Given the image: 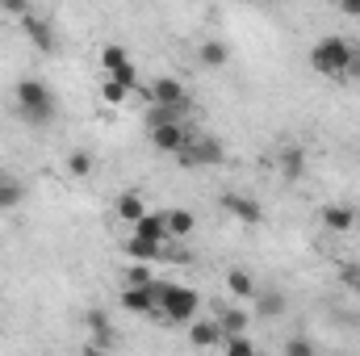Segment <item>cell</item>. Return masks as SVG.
Masks as SVG:
<instances>
[{
    "mask_svg": "<svg viewBox=\"0 0 360 356\" xmlns=\"http://www.w3.org/2000/svg\"><path fill=\"white\" fill-rule=\"evenodd\" d=\"M352 59H356V51H352V42L340 38V34H327V38L314 42V51H310V63H314V72H323V76H348Z\"/></svg>",
    "mask_w": 360,
    "mask_h": 356,
    "instance_id": "6da1fadb",
    "label": "cell"
},
{
    "mask_svg": "<svg viewBox=\"0 0 360 356\" xmlns=\"http://www.w3.org/2000/svg\"><path fill=\"white\" fill-rule=\"evenodd\" d=\"M17 109H21V117L30 126H46L55 117V92L42 80H21L17 84Z\"/></svg>",
    "mask_w": 360,
    "mask_h": 356,
    "instance_id": "7a4b0ae2",
    "label": "cell"
},
{
    "mask_svg": "<svg viewBox=\"0 0 360 356\" xmlns=\"http://www.w3.org/2000/svg\"><path fill=\"white\" fill-rule=\"evenodd\" d=\"M180 168H205V164H222V143L214 134H188V143L176 151Z\"/></svg>",
    "mask_w": 360,
    "mask_h": 356,
    "instance_id": "3957f363",
    "label": "cell"
},
{
    "mask_svg": "<svg viewBox=\"0 0 360 356\" xmlns=\"http://www.w3.org/2000/svg\"><path fill=\"white\" fill-rule=\"evenodd\" d=\"M197 306H201L197 289H188V285H160V310H164V319L188 323L197 314Z\"/></svg>",
    "mask_w": 360,
    "mask_h": 356,
    "instance_id": "277c9868",
    "label": "cell"
},
{
    "mask_svg": "<svg viewBox=\"0 0 360 356\" xmlns=\"http://www.w3.org/2000/svg\"><path fill=\"white\" fill-rule=\"evenodd\" d=\"M101 63H105L109 80H113V84H122L126 92L143 89V84H139V72H134V63L126 59V51H122V46H105V51H101Z\"/></svg>",
    "mask_w": 360,
    "mask_h": 356,
    "instance_id": "5b68a950",
    "label": "cell"
},
{
    "mask_svg": "<svg viewBox=\"0 0 360 356\" xmlns=\"http://www.w3.org/2000/svg\"><path fill=\"white\" fill-rule=\"evenodd\" d=\"M151 105H164V109H184L188 113V92H184V84L180 80H172V76H160L155 84H151Z\"/></svg>",
    "mask_w": 360,
    "mask_h": 356,
    "instance_id": "8992f818",
    "label": "cell"
},
{
    "mask_svg": "<svg viewBox=\"0 0 360 356\" xmlns=\"http://www.w3.org/2000/svg\"><path fill=\"white\" fill-rule=\"evenodd\" d=\"M122 306L130 310V314H151V310H160V281L155 285H147V289H122Z\"/></svg>",
    "mask_w": 360,
    "mask_h": 356,
    "instance_id": "52a82bcc",
    "label": "cell"
},
{
    "mask_svg": "<svg viewBox=\"0 0 360 356\" xmlns=\"http://www.w3.org/2000/svg\"><path fill=\"white\" fill-rule=\"evenodd\" d=\"M222 210H226V214H235V218H239V222H248V227H256V222L264 218V210H260L252 197H239V193H226V197H222Z\"/></svg>",
    "mask_w": 360,
    "mask_h": 356,
    "instance_id": "ba28073f",
    "label": "cell"
},
{
    "mask_svg": "<svg viewBox=\"0 0 360 356\" xmlns=\"http://www.w3.org/2000/svg\"><path fill=\"white\" fill-rule=\"evenodd\" d=\"M188 134H193V126H160V130H151V143L160 147V151H168V155H176L180 147L188 143Z\"/></svg>",
    "mask_w": 360,
    "mask_h": 356,
    "instance_id": "9c48e42d",
    "label": "cell"
},
{
    "mask_svg": "<svg viewBox=\"0 0 360 356\" xmlns=\"http://www.w3.org/2000/svg\"><path fill=\"white\" fill-rule=\"evenodd\" d=\"M214 323L222 327V340H231V336H243V331H248V314H243V310H235V306H218V310H214Z\"/></svg>",
    "mask_w": 360,
    "mask_h": 356,
    "instance_id": "30bf717a",
    "label": "cell"
},
{
    "mask_svg": "<svg viewBox=\"0 0 360 356\" xmlns=\"http://www.w3.org/2000/svg\"><path fill=\"white\" fill-rule=\"evenodd\" d=\"M323 227L335 231V235H348V231L356 227V214H352L348 205H323Z\"/></svg>",
    "mask_w": 360,
    "mask_h": 356,
    "instance_id": "8fae6325",
    "label": "cell"
},
{
    "mask_svg": "<svg viewBox=\"0 0 360 356\" xmlns=\"http://www.w3.org/2000/svg\"><path fill=\"white\" fill-rule=\"evenodd\" d=\"M134 239H147V243H164V239H168V214H147V218L134 227Z\"/></svg>",
    "mask_w": 360,
    "mask_h": 356,
    "instance_id": "7c38bea8",
    "label": "cell"
},
{
    "mask_svg": "<svg viewBox=\"0 0 360 356\" xmlns=\"http://www.w3.org/2000/svg\"><path fill=\"white\" fill-rule=\"evenodd\" d=\"M226 289H231L239 302H256V293H260L248 268H231V272H226Z\"/></svg>",
    "mask_w": 360,
    "mask_h": 356,
    "instance_id": "4fadbf2b",
    "label": "cell"
},
{
    "mask_svg": "<svg viewBox=\"0 0 360 356\" xmlns=\"http://www.w3.org/2000/svg\"><path fill=\"white\" fill-rule=\"evenodd\" d=\"M84 323H89L92 344H96V348H113V327H109V314H105V310H89Z\"/></svg>",
    "mask_w": 360,
    "mask_h": 356,
    "instance_id": "5bb4252c",
    "label": "cell"
},
{
    "mask_svg": "<svg viewBox=\"0 0 360 356\" xmlns=\"http://www.w3.org/2000/svg\"><path fill=\"white\" fill-rule=\"evenodd\" d=\"M188 340H193V348H214V344H222V327L214 319H201L188 327Z\"/></svg>",
    "mask_w": 360,
    "mask_h": 356,
    "instance_id": "9a60e30c",
    "label": "cell"
},
{
    "mask_svg": "<svg viewBox=\"0 0 360 356\" xmlns=\"http://www.w3.org/2000/svg\"><path fill=\"white\" fill-rule=\"evenodd\" d=\"M117 218H122V222H130V227H139V222L147 218V201H143L139 193H126V197H117Z\"/></svg>",
    "mask_w": 360,
    "mask_h": 356,
    "instance_id": "2e32d148",
    "label": "cell"
},
{
    "mask_svg": "<svg viewBox=\"0 0 360 356\" xmlns=\"http://www.w3.org/2000/svg\"><path fill=\"white\" fill-rule=\"evenodd\" d=\"M25 34H30V42H34L38 51H55V34H51V25H46V21L25 17Z\"/></svg>",
    "mask_w": 360,
    "mask_h": 356,
    "instance_id": "e0dca14e",
    "label": "cell"
},
{
    "mask_svg": "<svg viewBox=\"0 0 360 356\" xmlns=\"http://www.w3.org/2000/svg\"><path fill=\"white\" fill-rule=\"evenodd\" d=\"M281 172L289 180H297L306 172V151L302 147H281Z\"/></svg>",
    "mask_w": 360,
    "mask_h": 356,
    "instance_id": "ac0fdd59",
    "label": "cell"
},
{
    "mask_svg": "<svg viewBox=\"0 0 360 356\" xmlns=\"http://www.w3.org/2000/svg\"><path fill=\"white\" fill-rule=\"evenodd\" d=\"M180 122H184V109H164V105H151V109H147V130L180 126Z\"/></svg>",
    "mask_w": 360,
    "mask_h": 356,
    "instance_id": "d6986e66",
    "label": "cell"
},
{
    "mask_svg": "<svg viewBox=\"0 0 360 356\" xmlns=\"http://www.w3.org/2000/svg\"><path fill=\"white\" fill-rule=\"evenodd\" d=\"M256 310L272 319V314H285V293L281 289H264V293H256Z\"/></svg>",
    "mask_w": 360,
    "mask_h": 356,
    "instance_id": "ffe728a7",
    "label": "cell"
},
{
    "mask_svg": "<svg viewBox=\"0 0 360 356\" xmlns=\"http://www.w3.org/2000/svg\"><path fill=\"white\" fill-rule=\"evenodd\" d=\"M126 256H130L134 265H151V260L160 256V243H147V239H130V243H126Z\"/></svg>",
    "mask_w": 360,
    "mask_h": 356,
    "instance_id": "44dd1931",
    "label": "cell"
},
{
    "mask_svg": "<svg viewBox=\"0 0 360 356\" xmlns=\"http://www.w3.org/2000/svg\"><path fill=\"white\" fill-rule=\"evenodd\" d=\"M193 227H197V218H193L188 210H172V214H168V239L193 235Z\"/></svg>",
    "mask_w": 360,
    "mask_h": 356,
    "instance_id": "7402d4cb",
    "label": "cell"
},
{
    "mask_svg": "<svg viewBox=\"0 0 360 356\" xmlns=\"http://www.w3.org/2000/svg\"><path fill=\"white\" fill-rule=\"evenodd\" d=\"M201 63H205V68H222V63H226V46H222V42H205V46H201Z\"/></svg>",
    "mask_w": 360,
    "mask_h": 356,
    "instance_id": "603a6c76",
    "label": "cell"
},
{
    "mask_svg": "<svg viewBox=\"0 0 360 356\" xmlns=\"http://www.w3.org/2000/svg\"><path fill=\"white\" fill-rule=\"evenodd\" d=\"M68 172H72V177H89L92 172V155L89 151H72V155H68Z\"/></svg>",
    "mask_w": 360,
    "mask_h": 356,
    "instance_id": "cb8c5ba5",
    "label": "cell"
},
{
    "mask_svg": "<svg viewBox=\"0 0 360 356\" xmlns=\"http://www.w3.org/2000/svg\"><path fill=\"white\" fill-rule=\"evenodd\" d=\"M285 356H319V352H314V344L306 336H289L285 340Z\"/></svg>",
    "mask_w": 360,
    "mask_h": 356,
    "instance_id": "d4e9b609",
    "label": "cell"
},
{
    "mask_svg": "<svg viewBox=\"0 0 360 356\" xmlns=\"http://www.w3.org/2000/svg\"><path fill=\"white\" fill-rule=\"evenodd\" d=\"M130 289H147V285H155V276H151V268L147 265H130Z\"/></svg>",
    "mask_w": 360,
    "mask_h": 356,
    "instance_id": "484cf974",
    "label": "cell"
},
{
    "mask_svg": "<svg viewBox=\"0 0 360 356\" xmlns=\"http://www.w3.org/2000/svg\"><path fill=\"white\" fill-rule=\"evenodd\" d=\"M226 356H256V344L248 336H231L226 340Z\"/></svg>",
    "mask_w": 360,
    "mask_h": 356,
    "instance_id": "4316f807",
    "label": "cell"
},
{
    "mask_svg": "<svg viewBox=\"0 0 360 356\" xmlns=\"http://www.w3.org/2000/svg\"><path fill=\"white\" fill-rule=\"evenodd\" d=\"M101 96H105V101H109V105H122V101H126V96H130V92L122 89V84H113V80H105V89H101Z\"/></svg>",
    "mask_w": 360,
    "mask_h": 356,
    "instance_id": "83f0119b",
    "label": "cell"
},
{
    "mask_svg": "<svg viewBox=\"0 0 360 356\" xmlns=\"http://www.w3.org/2000/svg\"><path fill=\"white\" fill-rule=\"evenodd\" d=\"M17 201H21V184H0V210H8Z\"/></svg>",
    "mask_w": 360,
    "mask_h": 356,
    "instance_id": "f1b7e54d",
    "label": "cell"
},
{
    "mask_svg": "<svg viewBox=\"0 0 360 356\" xmlns=\"http://www.w3.org/2000/svg\"><path fill=\"white\" fill-rule=\"evenodd\" d=\"M344 285H352V289L360 293V268H352V265L344 268Z\"/></svg>",
    "mask_w": 360,
    "mask_h": 356,
    "instance_id": "f546056e",
    "label": "cell"
},
{
    "mask_svg": "<svg viewBox=\"0 0 360 356\" xmlns=\"http://www.w3.org/2000/svg\"><path fill=\"white\" fill-rule=\"evenodd\" d=\"M340 13H348V17H360V0H340Z\"/></svg>",
    "mask_w": 360,
    "mask_h": 356,
    "instance_id": "4dcf8cb0",
    "label": "cell"
}]
</instances>
